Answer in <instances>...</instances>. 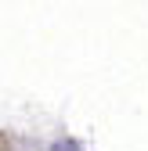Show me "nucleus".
Returning a JSON list of instances; mask_svg holds the SVG:
<instances>
[{
	"label": "nucleus",
	"mask_w": 148,
	"mask_h": 151,
	"mask_svg": "<svg viewBox=\"0 0 148 151\" xmlns=\"http://www.w3.org/2000/svg\"><path fill=\"white\" fill-rule=\"evenodd\" d=\"M51 151H80V144H76V140H58Z\"/></svg>",
	"instance_id": "obj_1"
}]
</instances>
